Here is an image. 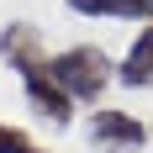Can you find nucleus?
Segmentation results:
<instances>
[{"label":"nucleus","instance_id":"f257e3e1","mask_svg":"<svg viewBox=\"0 0 153 153\" xmlns=\"http://www.w3.org/2000/svg\"><path fill=\"white\" fill-rule=\"evenodd\" d=\"M48 69H53V79H58L74 100H95V95L116 79V74H111V58L100 53V48H90V42L53 53V58H48Z\"/></svg>","mask_w":153,"mask_h":153},{"label":"nucleus","instance_id":"f03ea898","mask_svg":"<svg viewBox=\"0 0 153 153\" xmlns=\"http://www.w3.org/2000/svg\"><path fill=\"white\" fill-rule=\"evenodd\" d=\"M153 132L132 116V111H116V106H100L90 116V143L95 148H111V153H137Z\"/></svg>","mask_w":153,"mask_h":153},{"label":"nucleus","instance_id":"7ed1b4c3","mask_svg":"<svg viewBox=\"0 0 153 153\" xmlns=\"http://www.w3.org/2000/svg\"><path fill=\"white\" fill-rule=\"evenodd\" d=\"M21 90H27L32 111H37L42 122H53V127H69V122H74V95H69V90L58 85V79H53V69L21 74Z\"/></svg>","mask_w":153,"mask_h":153},{"label":"nucleus","instance_id":"20e7f679","mask_svg":"<svg viewBox=\"0 0 153 153\" xmlns=\"http://www.w3.org/2000/svg\"><path fill=\"white\" fill-rule=\"evenodd\" d=\"M0 58L11 63L16 74H37V69H48V53H42V32L32 27V21H11V27L0 32Z\"/></svg>","mask_w":153,"mask_h":153},{"label":"nucleus","instance_id":"39448f33","mask_svg":"<svg viewBox=\"0 0 153 153\" xmlns=\"http://www.w3.org/2000/svg\"><path fill=\"white\" fill-rule=\"evenodd\" d=\"M116 79H122L127 90H148V85H153V21L137 32V42L127 48V58H122V69H116Z\"/></svg>","mask_w":153,"mask_h":153},{"label":"nucleus","instance_id":"423d86ee","mask_svg":"<svg viewBox=\"0 0 153 153\" xmlns=\"http://www.w3.org/2000/svg\"><path fill=\"white\" fill-rule=\"evenodd\" d=\"M79 16H116V21H153V0H69Z\"/></svg>","mask_w":153,"mask_h":153},{"label":"nucleus","instance_id":"0eeeda50","mask_svg":"<svg viewBox=\"0 0 153 153\" xmlns=\"http://www.w3.org/2000/svg\"><path fill=\"white\" fill-rule=\"evenodd\" d=\"M0 153H48V148H42V143H32L21 127H5V122H0Z\"/></svg>","mask_w":153,"mask_h":153}]
</instances>
